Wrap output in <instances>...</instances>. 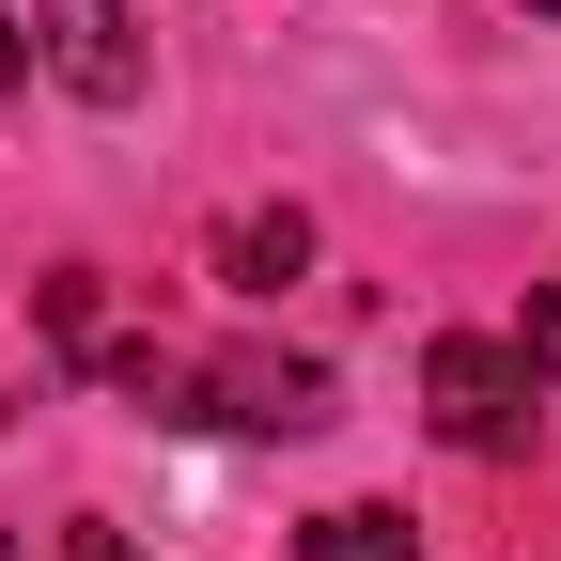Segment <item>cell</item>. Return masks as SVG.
Segmentation results:
<instances>
[{
	"label": "cell",
	"instance_id": "8",
	"mask_svg": "<svg viewBox=\"0 0 561 561\" xmlns=\"http://www.w3.org/2000/svg\"><path fill=\"white\" fill-rule=\"evenodd\" d=\"M16 62H32V32H16V16H0V94H16Z\"/></svg>",
	"mask_w": 561,
	"mask_h": 561
},
{
	"label": "cell",
	"instance_id": "3",
	"mask_svg": "<svg viewBox=\"0 0 561 561\" xmlns=\"http://www.w3.org/2000/svg\"><path fill=\"white\" fill-rule=\"evenodd\" d=\"M32 62L62 94H94V110H140V79H157V47H140L125 0H32Z\"/></svg>",
	"mask_w": 561,
	"mask_h": 561
},
{
	"label": "cell",
	"instance_id": "6",
	"mask_svg": "<svg viewBox=\"0 0 561 561\" xmlns=\"http://www.w3.org/2000/svg\"><path fill=\"white\" fill-rule=\"evenodd\" d=\"M515 359H530V375L561 390V280H546V297H530V312H515Z\"/></svg>",
	"mask_w": 561,
	"mask_h": 561
},
{
	"label": "cell",
	"instance_id": "2",
	"mask_svg": "<svg viewBox=\"0 0 561 561\" xmlns=\"http://www.w3.org/2000/svg\"><path fill=\"white\" fill-rule=\"evenodd\" d=\"M421 421H437L453 453H530V421H546V375L515 359V343H483V328H437L421 343Z\"/></svg>",
	"mask_w": 561,
	"mask_h": 561
},
{
	"label": "cell",
	"instance_id": "7",
	"mask_svg": "<svg viewBox=\"0 0 561 561\" xmlns=\"http://www.w3.org/2000/svg\"><path fill=\"white\" fill-rule=\"evenodd\" d=\"M62 561H140V546H125L110 515H79V530H62Z\"/></svg>",
	"mask_w": 561,
	"mask_h": 561
},
{
	"label": "cell",
	"instance_id": "1",
	"mask_svg": "<svg viewBox=\"0 0 561 561\" xmlns=\"http://www.w3.org/2000/svg\"><path fill=\"white\" fill-rule=\"evenodd\" d=\"M94 375L140 390L157 421H219V437H312L328 421L312 359H157V343H94Z\"/></svg>",
	"mask_w": 561,
	"mask_h": 561
},
{
	"label": "cell",
	"instance_id": "5",
	"mask_svg": "<svg viewBox=\"0 0 561 561\" xmlns=\"http://www.w3.org/2000/svg\"><path fill=\"white\" fill-rule=\"evenodd\" d=\"M297 561H421V530H405L390 500H328V515L297 530Z\"/></svg>",
	"mask_w": 561,
	"mask_h": 561
},
{
	"label": "cell",
	"instance_id": "4",
	"mask_svg": "<svg viewBox=\"0 0 561 561\" xmlns=\"http://www.w3.org/2000/svg\"><path fill=\"white\" fill-rule=\"evenodd\" d=\"M297 265H312V219H297V203H250V219H219V280H234V297H280Z\"/></svg>",
	"mask_w": 561,
	"mask_h": 561
},
{
	"label": "cell",
	"instance_id": "9",
	"mask_svg": "<svg viewBox=\"0 0 561 561\" xmlns=\"http://www.w3.org/2000/svg\"><path fill=\"white\" fill-rule=\"evenodd\" d=\"M515 16H546V32H561V0H515Z\"/></svg>",
	"mask_w": 561,
	"mask_h": 561
}]
</instances>
